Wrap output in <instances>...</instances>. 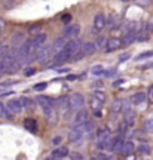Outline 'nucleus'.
I'll list each match as a JSON object with an SVG mask.
<instances>
[{
	"label": "nucleus",
	"instance_id": "obj_1",
	"mask_svg": "<svg viewBox=\"0 0 153 160\" xmlns=\"http://www.w3.org/2000/svg\"><path fill=\"white\" fill-rule=\"evenodd\" d=\"M108 141H110V133L106 129H100L95 138V147L97 148H107Z\"/></svg>",
	"mask_w": 153,
	"mask_h": 160
},
{
	"label": "nucleus",
	"instance_id": "obj_2",
	"mask_svg": "<svg viewBox=\"0 0 153 160\" xmlns=\"http://www.w3.org/2000/svg\"><path fill=\"white\" fill-rule=\"evenodd\" d=\"M52 53H54V52H52V46H45V48H40L39 51H37V53H36V59H37V62L45 64L46 61L51 58Z\"/></svg>",
	"mask_w": 153,
	"mask_h": 160
},
{
	"label": "nucleus",
	"instance_id": "obj_3",
	"mask_svg": "<svg viewBox=\"0 0 153 160\" xmlns=\"http://www.w3.org/2000/svg\"><path fill=\"white\" fill-rule=\"evenodd\" d=\"M68 101H70V107H71V110H82L83 108V105H85V99H83V97L80 95V93H73L71 97L68 98Z\"/></svg>",
	"mask_w": 153,
	"mask_h": 160
},
{
	"label": "nucleus",
	"instance_id": "obj_4",
	"mask_svg": "<svg viewBox=\"0 0 153 160\" xmlns=\"http://www.w3.org/2000/svg\"><path fill=\"white\" fill-rule=\"evenodd\" d=\"M64 49H66V52H67L68 58H73V57L77 55V52H79V49H80V45H79L77 40H70L68 43H66Z\"/></svg>",
	"mask_w": 153,
	"mask_h": 160
},
{
	"label": "nucleus",
	"instance_id": "obj_5",
	"mask_svg": "<svg viewBox=\"0 0 153 160\" xmlns=\"http://www.w3.org/2000/svg\"><path fill=\"white\" fill-rule=\"evenodd\" d=\"M104 27H106V17H104L103 13L95 15V18H94V30H92V33L95 34V33H98V31H101Z\"/></svg>",
	"mask_w": 153,
	"mask_h": 160
},
{
	"label": "nucleus",
	"instance_id": "obj_6",
	"mask_svg": "<svg viewBox=\"0 0 153 160\" xmlns=\"http://www.w3.org/2000/svg\"><path fill=\"white\" fill-rule=\"evenodd\" d=\"M80 34V25L79 24H73V25H70L67 28L64 30V37H67V39H74V37H77Z\"/></svg>",
	"mask_w": 153,
	"mask_h": 160
},
{
	"label": "nucleus",
	"instance_id": "obj_7",
	"mask_svg": "<svg viewBox=\"0 0 153 160\" xmlns=\"http://www.w3.org/2000/svg\"><path fill=\"white\" fill-rule=\"evenodd\" d=\"M120 46H122V40L116 39V37H110V39L107 40V43H106V49H104V51L114 52V51H118Z\"/></svg>",
	"mask_w": 153,
	"mask_h": 160
},
{
	"label": "nucleus",
	"instance_id": "obj_8",
	"mask_svg": "<svg viewBox=\"0 0 153 160\" xmlns=\"http://www.w3.org/2000/svg\"><path fill=\"white\" fill-rule=\"evenodd\" d=\"M61 117L62 119H68V113H70V110H71V107H70V101H68L67 97H62L61 98Z\"/></svg>",
	"mask_w": 153,
	"mask_h": 160
},
{
	"label": "nucleus",
	"instance_id": "obj_9",
	"mask_svg": "<svg viewBox=\"0 0 153 160\" xmlns=\"http://www.w3.org/2000/svg\"><path fill=\"white\" fill-rule=\"evenodd\" d=\"M86 120H88V111L82 108V110H79V111H77V114L74 116V119H73V126L82 125V123H85Z\"/></svg>",
	"mask_w": 153,
	"mask_h": 160
},
{
	"label": "nucleus",
	"instance_id": "obj_10",
	"mask_svg": "<svg viewBox=\"0 0 153 160\" xmlns=\"http://www.w3.org/2000/svg\"><path fill=\"white\" fill-rule=\"evenodd\" d=\"M21 101L19 99H11L9 101V104H8V108H9V111H12V113H15V114H18V113H21L23 111V107L24 105H21Z\"/></svg>",
	"mask_w": 153,
	"mask_h": 160
},
{
	"label": "nucleus",
	"instance_id": "obj_11",
	"mask_svg": "<svg viewBox=\"0 0 153 160\" xmlns=\"http://www.w3.org/2000/svg\"><path fill=\"white\" fill-rule=\"evenodd\" d=\"M135 150V145H134V142H131V141H126V142H124V145H122V150H120V154L125 156V157H128V156L132 154V151Z\"/></svg>",
	"mask_w": 153,
	"mask_h": 160
},
{
	"label": "nucleus",
	"instance_id": "obj_12",
	"mask_svg": "<svg viewBox=\"0 0 153 160\" xmlns=\"http://www.w3.org/2000/svg\"><path fill=\"white\" fill-rule=\"evenodd\" d=\"M64 46H66V37H58V39H55L54 45H52V52L57 55L58 52L64 49Z\"/></svg>",
	"mask_w": 153,
	"mask_h": 160
},
{
	"label": "nucleus",
	"instance_id": "obj_13",
	"mask_svg": "<svg viewBox=\"0 0 153 160\" xmlns=\"http://www.w3.org/2000/svg\"><path fill=\"white\" fill-rule=\"evenodd\" d=\"M98 49L97 48V43H92V42H88L82 46V55H92L95 53V51Z\"/></svg>",
	"mask_w": 153,
	"mask_h": 160
},
{
	"label": "nucleus",
	"instance_id": "obj_14",
	"mask_svg": "<svg viewBox=\"0 0 153 160\" xmlns=\"http://www.w3.org/2000/svg\"><path fill=\"white\" fill-rule=\"evenodd\" d=\"M82 137H83V133H82V131H80L77 126H74L73 129L70 131V133H68V139H70L71 142H76V141H79Z\"/></svg>",
	"mask_w": 153,
	"mask_h": 160
},
{
	"label": "nucleus",
	"instance_id": "obj_15",
	"mask_svg": "<svg viewBox=\"0 0 153 160\" xmlns=\"http://www.w3.org/2000/svg\"><path fill=\"white\" fill-rule=\"evenodd\" d=\"M91 107H92V110H94V114L98 116V117H101V108H103L101 101H98L97 98L92 97L91 98Z\"/></svg>",
	"mask_w": 153,
	"mask_h": 160
},
{
	"label": "nucleus",
	"instance_id": "obj_16",
	"mask_svg": "<svg viewBox=\"0 0 153 160\" xmlns=\"http://www.w3.org/2000/svg\"><path fill=\"white\" fill-rule=\"evenodd\" d=\"M46 42V34L45 33H39V34L36 36L33 39V45H34V49L36 51H39L40 48H42V45Z\"/></svg>",
	"mask_w": 153,
	"mask_h": 160
},
{
	"label": "nucleus",
	"instance_id": "obj_17",
	"mask_svg": "<svg viewBox=\"0 0 153 160\" xmlns=\"http://www.w3.org/2000/svg\"><path fill=\"white\" fill-rule=\"evenodd\" d=\"M66 156H68V148L67 147H60V148L52 151L51 157L52 159H62V157H66Z\"/></svg>",
	"mask_w": 153,
	"mask_h": 160
},
{
	"label": "nucleus",
	"instance_id": "obj_18",
	"mask_svg": "<svg viewBox=\"0 0 153 160\" xmlns=\"http://www.w3.org/2000/svg\"><path fill=\"white\" fill-rule=\"evenodd\" d=\"M37 102L40 104V107H42V108L54 107V101H52L49 97H43V95H39V97H37Z\"/></svg>",
	"mask_w": 153,
	"mask_h": 160
},
{
	"label": "nucleus",
	"instance_id": "obj_19",
	"mask_svg": "<svg viewBox=\"0 0 153 160\" xmlns=\"http://www.w3.org/2000/svg\"><path fill=\"white\" fill-rule=\"evenodd\" d=\"M80 131H82V133L85 135V133H89V132L94 131V128H95V123L94 122H89V120H86L85 123H82V125L77 126Z\"/></svg>",
	"mask_w": 153,
	"mask_h": 160
},
{
	"label": "nucleus",
	"instance_id": "obj_20",
	"mask_svg": "<svg viewBox=\"0 0 153 160\" xmlns=\"http://www.w3.org/2000/svg\"><path fill=\"white\" fill-rule=\"evenodd\" d=\"M135 111H132V110H128L126 113H125V119H124V122H125V125L126 126H132L134 123H135Z\"/></svg>",
	"mask_w": 153,
	"mask_h": 160
},
{
	"label": "nucleus",
	"instance_id": "obj_21",
	"mask_svg": "<svg viewBox=\"0 0 153 160\" xmlns=\"http://www.w3.org/2000/svg\"><path fill=\"white\" fill-rule=\"evenodd\" d=\"M134 40H135V31H128V33L124 36V39H122V45L129 46Z\"/></svg>",
	"mask_w": 153,
	"mask_h": 160
},
{
	"label": "nucleus",
	"instance_id": "obj_22",
	"mask_svg": "<svg viewBox=\"0 0 153 160\" xmlns=\"http://www.w3.org/2000/svg\"><path fill=\"white\" fill-rule=\"evenodd\" d=\"M24 128L25 129H29V131H31V132H34L36 129H37V122L34 119H25L24 120Z\"/></svg>",
	"mask_w": 153,
	"mask_h": 160
},
{
	"label": "nucleus",
	"instance_id": "obj_23",
	"mask_svg": "<svg viewBox=\"0 0 153 160\" xmlns=\"http://www.w3.org/2000/svg\"><path fill=\"white\" fill-rule=\"evenodd\" d=\"M146 101V93L144 92H138V93H135L134 97H132V104H135V105H140V104H143Z\"/></svg>",
	"mask_w": 153,
	"mask_h": 160
},
{
	"label": "nucleus",
	"instance_id": "obj_24",
	"mask_svg": "<svg viewBox=\"0 0 153 160\" xmlns=\"http://www.w3.org/2000/svg\"><path fill=\"white\" fill-rule=\"evenodd\" d=\"M137 151H138V154H141V156H147V154H150V151H152V148H150V145H147V144H141V145H138V148H137Z\"/></svg>",
	"mask_w": 153,
	"mask_h": 160
},
{
	"label": "nucleus",
	"instance_id": "obj_25",
	"mask_svg": "<svg viewBox=\"0 0 153 160\" xmlns=\"http://www.w3.org/2000/svg\"><path fill=\"white\" fill-rule=\"evenodd\" d=\"M124 99H116L113 102V105H112V111L113 113H119L120 110H124Z\"/></svg>",
	"mask_w": 153,
	"mask_h": 160
},
{
	"label": "nucleus",
	"instance_id": "obj_26",
	"mask_svg": "<svg viewBox=\"0 0 153 160\" xmlns=\"http://www.w3.org/2000/svg\"><path fill=\"white\" fill-rule=\"evenodd\" d=\"M45 111V116L48 120H51L52 123L55 122V111H54V107H48V108H43Z\"/></svg>",
	"mask_w": 153,
	"mask_h": 160
},
{
	"label": "nucleus",
	"instance_id": "obj_27",
	"mask_svg": "<svg viewBox=\"0 0 153 160\" xmlns=\"http://www.w3.org/2000/svg\"><path fill=\"white\" fill-rule=\"evenodd\" d=\"M21 102H23V105L25 107V110H30V111L34 110V102L30 99V98H23V99H21Z\"/></svg>",
	"mask_w": 153,
	"mask_h": 160
},
{
	"label": "nucleus",
	"instance_id": "obj_28",
	"mask_svg": "<svg viewBox=\"0 0 153 160\" xmlns=\"http://www.w3.org/2000/svg\"><path fill=\"white\" fill-rule=\"evenodd\" d=\"M92 97L97 98L98 101H101L103 104L106 102V93H104L103 91H94V92H92Z\"/></svg>",
	"mask_w": 153,
	"mask_h": 160
},
{
	"label": "nucleus",
	"instance_id": "obj_29",
	"mask_svg": "<svg viewBox=\"0 0 153 160\" xmlns=\"http://www.w3.org/2000/svg\"><path fill=\"white\" fill-rule=\"evenodd\" d=\"M144 129H146V132L152 133L153 132V119H147L144 122Z\"/></svg>",
	"mask_w": 153,
	"mask_h": 160
},
{
	"label": "nucleus",
	"instance_id": "obj_30",
	"mask_svg": "<svg viewBox=\"0 0 153 160\" xmlns=\"http://www.w3.org/2000/svg\"><path fill=\"white\" fill-rule=\"evenodd\" d=\"M104 73V68H103V65H94L92 67V74L94 76H100Z\"/></svg>",
	"mask_w": 153,
	"mask_h": 160
},
{
	"label": "nucleus",
	"instance_id": "obj_31",
	"mask_svg": "<svg viewBox=\"0 0 153 160\" xmlns=\"http://www.w3.org/2000/svg\"><path fill=\"white\" fill-rule=\"evenodd\" d=\"M150 57H153V51L143 52V53H140V55H138L135 59H137V61H140V59H146V58H150Z\"/></svg>",
	"mask_w": 153,
	"mask_h": 160
},
{
	"label": "nucleus",
	"instance_id": "obj_32",
	"mask_svg": "<svg viewBox=\"0 0 153 160\" xmlns=\"http://www.w3.org/2000/svg\"><path fill=\"white\" fill-rule=\"evenodd\" d=\"M129 58H131V53L129 52H125V53H122V55L119 57V62H126Z\"/></svg>",
	"mask_w": 153,
	"mask_h": 160
},
{
	"label": "nucleus",
	"instance_id": "obj_33",
	"mask_svg": "<svg viewBox=\"0 0 153 160\" xmlns=\"http://www.w3.org/2000/svg\"><path fill=\"white\" fill-rule=\"evenodd\" d=\"M46 83L45 82H42V83H37V85H34V89H36V91L37 92H40V91H43V89H46Z\"/></svg>",
	"mask_w": 153,
	"mask_h": 160
},
{
	"label": "nucleus",
	"instance_id": "obj_34",
	"mask_svg": "<svg viewBox=\"0 0 153 160\" xmlns=\"http://www.w3.org/2000/svg\"><path fill=\"white\" fill-rule=\"evenodd\" d=\"M0 114L2 116H5V117H8V119H11V116H9V113L5 110V107H3V104L0 102Z\"/></svg>",
	"mask_w": 153,
	"mask_h": 160
},
{
	"label": "nucleus",
	"instance_id": "obj_35",
	"mask_svg": "<svg viewBox=\"0 0 153 160\" xmlns=\"http://www.w3.org/2000/svg\"><path fill=\"white\" fill-rule=\"evenodd\" d=\"M152 31H153V24L147 22V24H146V27H144V33H147V34H150Z\"/></svg>",
	"mask_w": 153,
	"mask_h": 160
},
{
	"label": "nucleus",
	"instance_id": "obj_36",
	"mask_svg": "<svg viewBox=\"0 0 153 160\" xmlns=\"http://www.w3.org/2000/svg\"><path fill=\"white\" fill-rule=\"evenodd\" d=\"M116 71H118L116 68H110V71H108V70H107V71H104V74L107 76V77H112V76L116 74Z\"/></svg>",
	"mask_w": 153,
	"mask_h": 160
},
{
	"label": "nucleus",
	"instance_id": "obj_37",
	"mask_svg": "<svg viewBox=\"0 0 153 160\" xmlns=\"http://www.w3.org/2000/svg\"><path fill=\"white\" fill-rule=\"evenodd\" d=\"M5 70H8V65H6V62L3 61V62H0V76L5 73Z\"/></svg>",
	"mask_w": 153,
	"mask_h": 160
},
{
	"label": "nucleus",
	"instance_id": "obj_38",
	"mask_svg": "<svg viewBox=\"0 0 153 160\" xmlns=\"http://www.w3.org/2000/svg\"><path fill=\"white\" fill-rule=\"evenodd\" d=\"M137 3L138 5H141V6H147L152 3V0H137Z\"/></svg>",
	"mask_w": 153,
	"mask_h": 160
},
{
	"label": "nucleus",
	"instance_id": "obj_39",
	"mask_svg": "<svg viewBox=\"0 0 153 160\" xmlns=\"http://www.w3.org/2000/svg\"><path fill=\"white\" fill-rule=\"evenodd\" d=\"M61 141H62L61 137H55L52 139V144H54V145H58V144H61Z\"/></svg>",
	"mask_w": 153,
	"mask_h": 160
},
{
	"label": "nucleus",
	"instance_id": "obj_40",
	"mask_svg": "<svg viewBox=\"0 0 153 160\" xmlns=\"http://www.w3.org/2000/svg\"><path fill=\"white\" fill-rule=\"evenodd\" d=\"M104 43H107L104 39H98V42H97V48H103V45Z\"/></svg>",
	"mask_w": 153,
	"mask_h": 160
},
{
	"label": "nucleus",
	"instance_id": "obj_41",
	"mask_svg": "<svg viewBox=\"0 0 153 160\" xmlns=\"http://www.w3.org/2000/svg\"><path fill=\"white\" fill-rule=\"evenodd\" d=\"M34 73H36V70H34V68H27V71H25V76H33Z\"/></svg>",
	"mask_w": 153,
	"mask_h": 160
},
{
	"label": "nucleus",
	"instance_id": "obj_42",
	"mask_svg": "<svg viewBox=\"0 0 153 160\" xmlns=\"http://www.w3.org/2000/svg\"><path fill=\"white\" fill-rule=\"evenodd\" d=\"M13 82H6V83H0V89H5V88H8L9 85H12Z\"/></svg>",
	"mask_w": 153,
	"mask_h": 160
},
{
	"label": "nucleus",
	"instance_id": "obj_43",
	"mask_svg": "<svg viewBox=\"0 0 153 160\" xmlns=\"http://www.w3.org/2000/svg\"><path fill=\"white\" fill-rule=\"evenodd\" d=\"M39 28H40V25H34V27L30 28V33H36V31H39Z\"/></svg>",
	"mask_w": 153,
	"mask_h": 160
},
{
	"label": "nucleus",
	"instance_id": "obj_44",
	"mask_svg": "<svg viewBox=\"0 0 153 160\" xmlns=\"http://www.w3.org/2000/svg\"><path fill=\"white\" fill-rule=\"evenodd\" d=\"M71 159H77V160H80V159H82V156H80L79 153H73V154H71Z\"/></svg>",
	"mask_w": 153,
	"mask_h": 160
},
{
	"label": "nucleus",
	"instance_id": "obj_45",
	"mask_svg": "<svg viewBox=\"0 0 153 160\" xmlns=\"http://www.w3.org/2000/svg\"><path fill=\"white\" fill-rule=\"evenodd\" d=\"M149 95H150V101L153 102V86H150V88H149Z\"/></svg>",
	"mask_w": 153,
	"mask_h": 160
},
{
	"label": "nucleus",
	"instance_id": "obj_46",
	"mask_svg": "<svg viewBox=\"0 0 153 160\" xmlns=\"http://www.w3.org/2000/svg\"><path fill=\"white\" fill-rule=\"evenodd\" d=\"M70 19H71V17H70V15H64V17H62V21H64V22H68Z\"/></svg>",
	"mask_w": 153,
	"mask_h": 160
},
{
	"label": "nucleus",
	"instance_id": "obj_47",
	"mask_svg": "<svg viewBox=\"0 0 153 160\" xmlns=\"http://www.w3.org/2000/svg\"><path fill=\"white\" fill-rule=\"evenodd\" d=\"M124 82H125V80H122V79H120V80H116V82L113 83V86H120L122 83H124Z\"/></svg>",
	"mask_w": 153,
	"mask_h": 160
},
{
	"label": "nucleus",
	"instance_id": "obj_48",
	"mask_svg": "<svg viewBox=\"0 0 153 160\" xmlns=\"http://www.w3.org/2000/svg\"><path fill=\"white\" fill-rule=\"evenodd\" d=\"M68 70L70 68H60V70H57L58 73H68Z\"/></svg>",
	"mask_w": 153,
	"mask_h": 160
},
{
	"label": "nucleus",
	"instance_id": "obj_49",
	"mask_svg": "<svg viewBox=\"0 0 153 160\" xmlns=\"http://www.w3.org/2000/svg\"><path fill=\"white\" fill-rule=\"evenodd\" d=\"M97 159H108V156H104V154H98Z\"/></svg>",
	"mask_w": 153,
	"mask_h": 160
},
{
	"label": "nucleus",
	"instance_id": "obj_50",
	"mask_svg": "<svg viewBox=\"0 0 153 160\" xmlns=\"http://www.w3.org/2000/svg\"><path fill=\"white\" fill-rule=\"evenodd\" d=\"M3 27H5V21H3V19H0V31L3 30Z\"/></svg>",
	"mask_w": 153,
	"mask_h": 160
},
{
	"label": "nucleus",
	"instance_id": "obj_51",
	"mask_svg": "<svg viewBox=\"0 0 153 160\" xmlns=\"http://www.w3.org/2000/svg\"><path fill=\"white\" fill-rule=\"evenodd\" d=\"M122 2H129V0H122Z\"/></svg>",
	"mask_w": 153,
	"mask_h": 160
}]
</instances>
